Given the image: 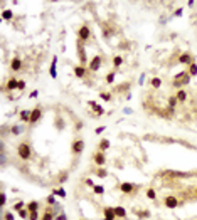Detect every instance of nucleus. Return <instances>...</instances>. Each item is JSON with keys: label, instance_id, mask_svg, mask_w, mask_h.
<instances>
[{"label": "nucleus", "instance_id": "1", "mask_svg": "<svg viewBox=\"0 0 197 220\" xmlns=\"http://www.w3.org/2000/svg\"><path fill=\"white\" fill-rule=\"evenodd\" d=\"M32 146H30L27 141H22V143H19L17 146V156L20 160H24V161H27V160L32 158Z\"/></svg>", "mask_w": 197, "mask_h": 220}, {"label": "nucleus", "instance_id": "2", "mask_svg": "<svg viewBox=\"0 0 197 220\" xmlns=\"http://www.w3.org/2000/svg\"><path fill=\"white\" fill-rule=\"evenodd\" d=\"M91 39V29L86 25V24H83V25L78 29V40L79 42H88V40Z\"/></svg>", "mask_w": 197, "mask_h": 220}, {"label": "nucleus", "instance_id": "3", "mask_svg": "<svg viewBox=\"0 0 197 220\" xmlns=\"http://www.w3.org/2000/svg\"><path fill=\"white\" fill-rule=\"evenodd\" d=\"M118 188H120L121 193L131 195V193H135V191L138 190V185H133V183H130V181H123V183L118 185Z\"/></svg>", "mask_w": 197, "mask_h": 220}, {"label": "nucleus", "instance_id": "4", "mask_svg": "<svg viewBox=\"0 0 197 220\" xmlns=\"http://www.w3.org/2000/svg\"><path fill=\"white\" fill-rule=\"evenodd\" d=\"M101 64H103V57L101 56H95L93 59H89V64H88V71L91 72H98L101 69Z\"/></svg>", "mask_w": 197, "mask_h": 220}, {"label": "nucleus", "instance_id": "5", "mask_svg": "<svg viewBox=\"0 0 197 220\" xmlns=\"http://www.w3.org/2000/svg\"><path fill=\"white\" fill-rule=\"evenodd\" d=\"M83 151H84V140L78 138V140H74L73 144H71V153L78 156V155H81Z\"/></svg>", "mask_w": 197, "mask_h": 220}, {"label": "nucleus", "instance_id": "6", "mask_svg": "<svg viewBox=\"0 0 197 220\" xmlns=\"http://www.w3.org/2000/svg\"><path fill=\"white\" fill-rule=\"evenodd\" d=\"M93 163H95L96 166H105L106 165V155H105V151H96V153H93Z\"/></svg>", "mask_w": 197, "mask_h": 220}, {"label": "nucleus", "instance_id": "7", "mask_svg": "<svg viewBox=\"0 0 197 220\" xmlns=\"http://www.w3.org/2000/svg\"><path fill=\"white\" fill-rule=\"evenodd\" d=\"M177 62H179V64H182V66H187V67H189V66L194 62V56L190 54V52H182V54L179 56V59H177Z\"/></svg>", "mask_w": 197, "mask_h": 220}, {"label": "nucleus", "instance_id": "8", "mask_svg": "<svg viewBox=\"0 0 197 220\" xmlns=\"http://www.w3.org/2000/svg\"><path fill=\"white\" fill-rule=\"evenodd\" d=\"M164 205L167 207V208H177V207H179V200H177L175 195H167L164 198Z\"/></svg>", "mask_w": 197, "mask_h": 220}, {"label": "nucleus", "instance_id": "9", "mask_svg": "<svg viewBox=\"0 0 197 220\" xmlns=\"http://www.w3.org/2000/svg\"><path fill=\"white\" fill-rule=\"evenodd\" d=\"M42 118V108H40L39 104L36 106V108L32 109V114H30V123L29 124H36L39 123V119Z\"/></svg>", "mask_w": 197, "mask_h": 220}, {"label": "nucleus", "instance_id": "10", "mask_svg": "<svg viewBox=\"0 0 197 220\" xmlns=\"http://www.w3.org/2000/svg\"><path fill=\"white\" fill-rule=\"evenodd\" d=\"M78 56H79L81 66H84L88 62V56H86V49H84V44L78 40Z\"/></svg>", "mask_w": 197, "mask_h": 220}, {"label": "nucleus", "instance_id": "11", "mask_svg": "<svg viewBox=\"0 0 197 220\" xmlns=\"http://www.w3.org/2000/svg\"><path fill=\"white\" fill-rule=\"evenodd\" d=\"M103 213H105V217H103V220H116V213H115V208L113 207H105L103 208Z\"/></svg>", "mask_w": 197, "mask_h": 220}, {"label": "nucleus", "instance_id": "12", "mask_svg": "<svg viewBox=\"0 0 197 220\" xmlns=\"http://www.w3.org/2000/svg\"><path fill=\"white\" fill-rule=\"evenodd\" d=\"M73 72H74V76L76 77H79V79H84L86 77V74H88V69L84 67V66H74L73 67Z\"/></svg>", "mask_w": 197, "mask_h": 220}, {"label": "nucleus", "instance_id": "13", "mask_svg": "<svg viewBox=\"0 0 197 220\" xmlns=\"http://www.w3.org/2000/svg\"><path fill=\"white\" fill-rule=\"evenodd\" d=\"M57 56H54L52 57V64H51V67H49V76L52 77V79H56L57 77Z\"/></svg>", "mask_w": 197, "mask_h": 220}, {"label": "nucleus", "instance_id": "14", "mask_svg": "<svg viewBox=\"0 0 197 220\" xmlns=\"http://www.w3.org/2000/svg\"><path fill=\"white\" fill-rule=\"evenodd\" d=\"M88 106H89L93 111H96V116H103V114H105V108H101L96 101H88Z\"/></svg>", "mask_w": 197, "mask_h": 220}, {"label": "nucleus", "instance_id": "15", "mask_svg": "<svg viewBox=\"0 0 197 220\" xmlns=\"http://www.w3.org/2000/svg\"><path fill=\"white\" fill-rule=\"evenodd\" d=\"M19 87V79H15V77H10V79L7 81V84L4 86V91H15Z\"/></svg>", "mask_w": 197, "mask_h": 220}, {"label": "nucleus", "instance_id": "16", "mask_svg": "<svg viewBox=\"0 0 197 220\" xmlns=\"http://www.w3.org/2000/svg\"><path fill=\"white\" fill-rule=\"evenodd\" d=\"M30 114H32L30 109H22V111L19 113V118H20L22 123H30Z\"/></svg>", "mask_w": 197, "mask_h": 220}, {"label": "nucleus", "instance_id": "17", "mask_svg": "<svg viewBox=\"0 0 197 220\" xmlns=\"http://www.w3.org/2000/svg\"><path fill=\"white\" fill-rule=\"evenodd\" d=\"M20 69H22V59L20 57H14L10 61V71L17 72V71H20Z\"/></svg>", "mask_w": 197, "mask_h": 220}, {"label": "nucleus", "instance_id": "18", "mask_svg": "<svg viewBox=\"0 0 197 220\" xmlns=\"http://www.w3.org/2000/svg\"><path fill=\"white\" fill-rule=\"evenodd\" d=\"M40 220H56V212H52L51 208H46V212L42 213V217H40Z\"/></svg>", "mask_w": 197, "mask_h": 220}, {"label": "nucleus", "instance_id": "19", "mask_svg": "<svg viewBox=\"0 0 197 220\" xmlns=\"http://www.w3.org/2000/svg\"><path fill=\"white\" fill-rule=\"evenodd\" d=\"M109 146H111V141H109V140H106V138L99 140V143H98V150H99V151H106Z\"/></svg>", "mask_w": 197, "mask_h": 220}, {"label": "nucleus", "instance_id": "20", "mask_svg": "<svg viewBox=\"0 0 197 220\" xmlns=\"http://www.w3.org/2000/svg\"><path fill=\"white\" fill-rule=\"evenodd\" d=\"M39 202H37V200H32V202H29V203H27V207H26V208L27 210H29V212L30 213H32V212H39Z\"/></svg>", "mask_w": 197, "mask_h": 220}, {"label": "nucleus", "instance_id": "21", "mask_svg": "<svg viewBox=\"0 0 197 220\" xmlns=\"http://www.w3.org/2000/svg\"><path fill=\"white\" fill-rule=\"evenodd\" d=\"M115 208V213H116L118 218H126V210H125V207H113Z\"/></svg>", "mask_w": 197, "mask_h": 220}, {"label": "nucleus", "instance_id": "22", "mask_svg": "<svg viewBox=\"0 0 197 220\" xmlns=\"http://www.w3.org/2000/svg\"><path fill=\"white\" fill-rule=\"evenodd\" d=\"M175 97L179 99V103H185L187 101V93L184 89H177V93H175Z\"/></svg>", "mask_w": 197, "mask_h": 220}, {"label": "nucleus", "instance_id": "23", "mask_svg": "<svg viewBox=\"0 0 197 220\" xmlns=\"http://www.w3.org/2000/svg\"><path fill=\"white\" fill-rule=\"evenodd\" d=\"M95 175L99 178H106L108 177V170L105 168V166H98V170H95Z\"/></svg>", "mask_w": 197, "mask_h": 220}, {"label": "nucleus", "instance_id": "24", "mask_svg": "<svg viewBox=\"0 0 197 220\" xmlns=\"http://www.w3.org/2000/svg\"><path fill=\"white\" fill-rule=\"evenodd\" d=\"M150 86L153 87V89H160V86H162V79L160 77H152V79H150Z\"/></svg>", "mask_w": 197, "mask_h": 220}, {"label": "nucleus", "instance_id": "25", "mask_svg": "<svg viewBox=\"0 0 197 220\" xmlns=\"http://www.w3.org/2000/svg\"><path fill=\"white\" fill-rule=\"evenodd\" d=\"M2 19H4V20H12V19H14V12H12L10 8H4V10H2Z\"/></svg>", "mask_w": 197, "mask_h": 220}, {"label": "nucleus", "instance_id": "26", "mask_svg": "<svg viewBox=\"0 0 197 220\" xmlns=\"http://www.w3.org/2000/svg\"><path fill=\"white\" fill-rule=\"evenodd\" d=\"M187 72H189V76H190V77L197 76V62H195V61H194L192 64H190L189 67H187Z\"/></svg>", "mask_w": 197, "mask_h": 220}, {"label": "nucleus", "instance_id": "27", "mask_svg": "<svg viewBox=\"0 0 197 220\" xmlns=\"http://www.w3.org/2000/svg\"><path fill=\"white\" fill-rule=\"evenodd\" d=\"M27 207V203L26 202H22V200H19L17 203H14V205H12V210H14V212H20L22 208H26Z\"/></svg>", "mask_w": 197, "mask_h": 220}, {"label": "nucleus", "instance_id": "28", "mask_svg": "<svg viewBox=\"0 0 197 220\" xmlns=\"http://www.w3.org/2000/svg\"><path fill=\"white\" fill-rule=\"evenodd\" d=\"M147 198H148V200H157V191H155V188H152V187H150V188H147Z\"/></svg>", "mask_w": 197, "mask_h": 220}, {"label": "nucleus", "instance_id": "29", "mask_svg": "<svg viewBox=\"0 0 197 220\" xmlns=\"http://www.w3.org/2000/svg\"><path fill=\"white\" fill-rule=\"evenodd\" d=\"M52 193L56 195V197H59V198H66V190L64 188H52Z\"/></svg>", "mask_w": 197, "mask_h": 220}, {"label": "nucleus", "instance_id": "30", "mask_svg": "<svg viewBox=\"0 0 197 220\" xmlns=\"http://www.w3.org/2000/svg\"><path fill=\"white\" fill-rule=\"evenodd\" d=\"M22 131H24V126H20V124H14V126L10 128V133L15 134V136H17V134H20Z\"/></svg>", "mask_w": 197, "mask_h": 220}, {"label": "nucleus", "instance_id": "31", "mask_svg": "<svg viewBox=\"0 0 197 220\" xmlns=\"http://www.w3.org/2000/svg\"><path fill=\"white\" fill-rule=\"evenodd\" d=\"M123 62H125V59L121 57V56H115V57H113V66L116 69L120 67V66H123Z\"/></svg>", "mask_w": 197, "mask_h": 220}, {"label": "nucleus", "instance_id": "32", "mask_svg": "<svg viewBox=\"0 0 197 220\" xmlns=\"http://www.w3.org/2000/svg\"><path fill=\"white\" fill-rule=\"evenodd\" d=\"M115 77H116V72H115V71L108 72V74H106V84H113L115 83Z\"/></svg>", "mask_w": 197, "mask_h": 220}, {"label": "nucleus", "instance_id": "33", "mask_svg": "<svg viewBox=\"0 0 197 220\" xmlns=\"http://www.w3.org/2000/svg\"><path fill=\"white\" fill-rule=\"evenodd\" d=\"M123 91H128V93H130V83H123L116 87V93H123Z\"/></svg>", "mask_w": 197, "mask_h": 220}, {"label": "nucleus", "instance_id": "34", "mask_svg": "<svg viewBox=\"0 0 197 220\" xmlns=\"http://www.w3.org/2000/svg\"><path fill=\"white\" fill-rule=\"evenodd\" d=\"M46 202H47V205H51V207H52V205H54V207L57 205V202H56V195H54V193L47 195V198H46Z\"/></svg>", "mask_w": 197, "mask_h": 220}, {"label": "nucleus", "instance_id": "35", "mask_svg": "<svg viewBox=\"0 0 197 220\" xmlns=\"http://www.w3.org/2000/svg\"><path fill=\"white\" fill-rule=\"evenodd\" d=\"M177 104H179V99L175 97V94L168 97V108H174L175 109V106H177Z\"/></svg>", "mask_w": 197, "mask_h": 220}, {"label": "nucleus", "instance_id": "36", "mask_svg": "<svg viewBox=\"0 0 197 220\" xmlns=\"http://www.w3.org/2000/svg\"><path fill=\"white\" fill-rule=\"evenodd\" d=\"M29 215H30V212L27 208H22L20 212H19V217H20V218H24V220H29Z\"/></svg>", "mask_w": 197, "mask_h": 220}, {"label": "nucleus", "instance_id": "37", "mask_svg": "<svg viewBox=\"0 0 197 220\" xmlns=\"http://www.w3.org/2000/svg\"><path fill=\"white\" fill-rule=\"evenodd\" d=\"M93 193L103 195V193H105V187H103V185H95V188H93Z\"/></svg>", "mask_w": 197, "mask_h": 220}, {"label": "nucleus", "instance_id": "38", "mask_svg": "<svg viewBox=\"0 0 197 220\" xmlns=\"http://www.w3.org/2000/svg\"><path fill=\"white\" fill-rule=\"evenodd\" d=\"M99 97H101L103 101H111V99H113V94H111V93H101V94H99Z\"/></svg>", "mask_w": 197, "mask_h": 220}, {"label": "nucleus", "instance_id": "39", "mask_svg": "<svg viewBox=\"0 0 197 220\" xmlns=\"http://www.w3.org/2000/svg\"><path fill=\"white\" fill-rule=\"evenodd\" d=\"M5 203H7V195L2 191L0 193V207H5Z\"/></svg>", "mask_w": 197, "mask_h": 220}, {"label": "nucleus", "instance_id": "40", "mask_svg": "<svg viewBox=\"0 0 197 220\" xmlns=\"http://www.w3.org/2000/svg\"><path fill=\"white\" fill-rule=\"evenodd\" d=\"M83 180H84V183H86L89 188H95V185H96V183L93 181V178H83Z\"/></svg>", "mask_w": 197, "mask_h": 220}, {"label": "nucleus", "instance_id": "41", "mask_svg": "<svg viewBox=\"0 0 197 220\" xmlns=\"http://www.w3.org/2000/svg\"><path fill=\"white\" fill-rule=\"evenodd\" d=\"M4 220H15V215L12 212H7V213H4V217H2Z\"/></svg>", "mask_w": 197, "mask_h": 220}, {"label": "nucleus", "instance_id": "42", "mask_svg": "<svg viewBox=\"0 0 197 220\" xmlns=\"http://www.w3.org/2000/svg\"><path fill=\"white\" fill-rule=\"evenodd\" d=\"M111 30L109 29H106V27H103V37H105V39H109V37H111Z\"/></svg>", "mask_w": 197, "mask_h": 220}, {"label": "nucleus", "instance_id": "43", "mask_svg": "<svg viewBox=\"0 0 197 220\" xmlns=\"http://www.w3.org/2000/svg\"><path fill=\"white\" fill-rule=\"evenodd\" d=\"M182 14H184V7H179L174 12V17H182Z\"/></svg>", "mask_w": 197, "mask_h": 220}, {"label": "nucleus", "instance_id": "44", "mask_svg": "<svg viewBox=\"0 0 197 220\" xmlns=\"http://www.w3.org/2000/svg\"><path fill=\"white\" fill-rule=\"evenodd\" d=\"M56 220H67V215H66L64 212H61V213H57V215H56Z\"/></svg>", "mask_w": 197, "mask_h": 220}, {"label": "nucleus", "instance_id": "45", "mask_svg": "<svg viewBox=\"0 0 197 220\" xmlns=\"http://www.w3.org/2000/svg\"><path fill=\"white\" fill-rule=\"evenodd\" d=\"M29 220H40V218H39V212H32V213L29 215Z\"/></svg>", "mask_w": 197, "mask_h": 220}, {"label": "nucleus", "instance_id": "46", "mask_svg": "<svg viewBox=\"0 0 197 220\" xmlns=\"http://www.w3.org/2000/svg\"><path fill=\"white\" fill-rule=\"evenodd\" d=\"M26 86H27L26 81H19V87H17V91H24V89H26Z\"/></svg>", "mask_w": 197, "mask_h": 220}, {"label": "nucleus", "instance_id": "47", "mask_svg": "<svg viewBox=\"0 0 197 220\" xmlns=\"http://www.w3.org/2000/svg\"><path fill=\"white\" fill-rule=\"evenodd\" d=\"M143 83H145V72H142L140 77H138V84H140V86H143Z\"/></svg>", "mask_w": 197, "mask_h": 220}, {"label": "nucleus", "instance_id": "48", "mask_svg": "<svg viewBox=\"0 0 197 220\" xmlns=\"http://www.w3.org/2000/svg\"><path fill=\"white\" fill-rule=\"evenodd\" d=\"M105 130H106V126H98V128L95 130V133H96V134H101Z\"/></svg>", "mask_w": 197, "mask_h": 220}, {"label": "nucleus", "instance_id": "49", "mask_svg": "<svg viewBox=\"0 0 197 220\" xmlns=\"http://www.w3.org/2000/svg\"><path fill=\"white\" fill-rule=\"evenodd\" d=\"M37 96H39V91H37V89H36V91H32V93L29 94V97H30V99H36Z\"/></svg>", "mask_w": 197, "mask_h": 220}, {"label": "nucleus", "instance_id": "50", "mask_svg": "<svg viewBox=\"0 0 197 220\" xmlns=\"http://www.w3.org/2000/svg\"><path fill=\"white\" fill-rule=\"evenodd\" d=\"M194 5H195V2H194V0H189V2H187V7H194Z\"/></svg>", "mask_w": 197, "mask_h": 220}, {"label": "nucleus", "instance_id": "51", "mask_svg": "<svg viewBox=\"0 0 197 220\" xmlns=\"http://www.w3.org/2000/svg\"><path fill=\"white\" fill-rule=\"evenodd\" d=\"M123 111H125V114H131V113H133V111H131V109H130V108H125V109H123Z\"/></svg>", "mask_w": 197, "mask_h": 220}, {"label": "nucleus", "instance_id": "52", "mask_svg": "<svg viewBox=\"0 0 197 220\" xmlns=\"http://www.w3.org/2000/svg\"><path fill=\"white\" fill-rule=\"evenodd\" d=\"M83 128V121H79V123H76V130H81Z\"/></svg>", "mask_w": 197, "mask_h": 220}, {"label": "nucleus", "instance_id": "53", "mask_svg": "<svg viewBox=\"0 0 197 220\" xmlns=\"http://www.w3.org/2000/svg\"><path fill=\"white\" fill-rule=\"evenodd\" d=\"M195 197H197V188H195Z\"/></svg>", "mask_w": 197, "mask_h": 220}, {"label": "nucleus", "instance_id": "54", "mask_svg": "<svg viewBox=\"0 0 197 220\" xmlns=\"http://www.w3.org/2000/svg\"><path fill=\"white\" fill-rule=\"evenodd\" d=\"M79 220H84V218H79Z\"/></svg>", "mask_w": 197, "mask_h": 220}]
</instances>
